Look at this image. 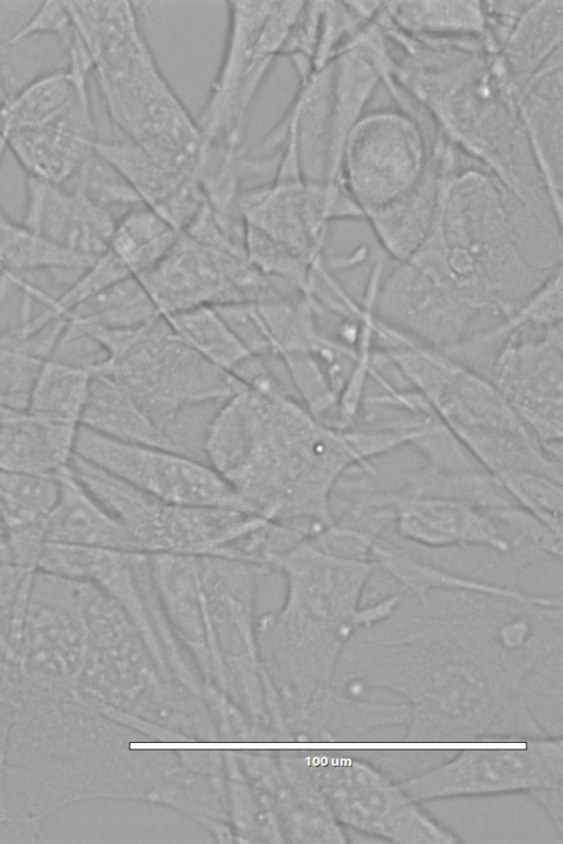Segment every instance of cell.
I'll return each instance as SVG.
<instances>
[{
  "mask_svg": "<svg viewBox=\"0 0 563 844\" xmlns=\"http://www.w3.org/2000/svg\"><path fill=\"white\" fill-rule=\"evenodd\" d=\"M562 667L560 597L402 591L387 619L353 635L332 685L402 698L406 742L522 743L553 734L533 703L562 702Z\"/></svg>",
  "mask_w": 563,
  "mask_h": 844,
  "instance_id": "obj_1",
  "label": "cell"
},
{
  "mask_svg": "<svg viewBox=\"0 0 563 844\" xmlns=\"http://www.w3.org/2000/svg\"><path fill=\"white\" fill-rule=\"evenodd\" d=\"M3 773L4 822L20 843L46 821L92 800L146 801L178 764V749L144 748V734L107 717L78 690L10 686Z\"/></svg>",
  "mask_w": 563,
  "mask_h": 844,
  "instance_id": "obj_2",
  "label": "cell"
},
{
  "mask_svg": "<svg viewBox=\"0 0 563 844\" xmlns=\"http://www.w3.org/2000/svg\"><path fill=\"white\" fill-rule=\"evenodd\" d=\"M203 451L251 512L307 537L334 522L333 492L347 471H378L353 429L320 422L285 389L245 388L224 400Z\"/></svg>",
  "mask_w": 563,
  "mask_h": 844,
  "instance_id": "obj_3",
  "label": "cell"
},
{
  "mask_svg": "<svg viewBox=\"0 0 563 844\" xmlns=\"http://www.w3.org/2000/svg\"><path fill=\"white\" fill-rule=\"evenodd\" d=\"M168 628L207 688L222 692L260 666L256 593L265 567L216 556L150 555Z\"/></svg>",
  "mask_w": 563,
  "mask_h": 844,
  "instance_id": "obj_4",
  "label": "cell"
},
{
  "mask_svg": "<svg viewBox=\"0 0 563 844\" xmlns=\"http://www.w3.org/2000/svg\"><path fill=\"white\" fill-rule=\"evenodd\" d=\"M512 201L492 174L466 162L446 178L438 212L448 278L495 319L558 268L529 260Z\"/></svg>",
  "mask_w": 563,
  "mask_h": 844,
  "instance_id": "obj_5",
  "label": "cell"
},
{
  "mask_svg": "<svg viewBox=\"0 0 563 844\" xmlns=\"http://www.w3.org/2000/svg\"><path fill=\"white\" fill-rule=\"evenodd\" d=\"M86 658L77 690L98 707L173 731L186 742H219L203 698L164 675L122 607L84 581Z\"/></svg>",
  "mask_w": 563,
  "mask_h": 844,
  "instance_id": "obj_6",
  "label": "cell"
},
{
  "mask_svg": "<svg viewBox=\"0 0 563 844\" xmlns=\"http://www.w3.org/2000/svg\"><path fill=\"white\" fill-rule=\"evenodd\" d=\"M70 469L146 555L216 556L269 569L284 530L255 513L159 500L74 455Z\"/></svg>",
  "mask_w": 563,
  "mask_h": 844,
  "instance_id": "obj_7",
  "label": "cell"
},
{
  "mask_svg": "<svg viewBox=\"0 0 563 844\" xmlns=\"http://www.w3.org/2000/svg\"><path fill=\"white\" fill-rule=\"evenodd\" d=\"M69 326L96 342L103 353L90 369L113 377L175 440L177 418L186 408L223 402L245 389L234 376L189 347L164 316L130 329Z\"/></svg>",
  "mask_w": 563,
  "mask_h": 844,
  "instance_id": "obj_8",
  "label": "cell"
},
{
  "mask_svg": "<svg viewBox=\"0 0 563 844\" xmlns=\"http://www.w3.org/2000/svg\"><path fill=\"white\" fill-rule=\"evenodd\" d=\"M519 748L461 749L450 759L399 780L421 803L526 795L563 834V736L528 738Z\"/></svg>",
  "mask_w": 563,
  "mask_h": 844,
  "instance_id": "obj_9",
  "label": "cell"
},
{
  "mask_svg": "<svg viewBox=\"0 0 563 844\" xmlns=\"http://www.w3.org/2000/svg\"><path fill=\"white\" fill-rule=\"evenodd\" d=\"M298 753L345 830L391 843L463 842L378 765L342 751L298 749Z\"/></svg>",
  "mask_w": 563,
  "mask_h": 844,
  "instance_id": "obj_10",
  "label": "cell"
},
{
  "mask_svg": "<svg viewBox=\"0 0 563 844\" xmlns=\"http://www.w3.org/2000/svg\"><path fill=\"white\" fill-rule=\"evenodd\" d=\"M301 1H229L220 65L196 118L206 141L244 145L252 104L300 10Z\"/></svg>",
  "mask_w": 563,
  "mask_h": 844,
  "instance_id": "obj_11",
  "label": "cell"
},
{
  "mask_svg": "<svg viewBox=\"0 0 563 844\" xmlns=\"http://www.w3.org/2000/svg\"><path fill=\"white\" fill-rule=\"evenodd\" d=\"M82 591L84 581L36 570L19 647L0 670L35 690L77 689L87 647Z\"/></svg>",
  "mask_w": 563,
  "mask_h": 844,
  "instance_id": "obj_12",
  "label": "cell"
},
{
  "mask_svg": "<svg viewBox=\"0 0 563 844\" xmlns=\"http://www.w3.org/2000/svg\"><path fill=\"white\" fill-rule=\"evenodd\" d=\"M430 151L419 115L400 108L364 113L346 138L336 182L366 218L420 178Z\"/></svg>",
  "mask_w": 563,
  "mask_h": 844,
  "instance_id": "obj_13",
  "label": "cell"
},
{
  "mask_svg": "<svg viewBox=\"0 0 563 844\" xmlns=\"http://www.w3.org/2000/svg\"><path fill=\"white\" fill-rule=\"evenodd\" d=\"M136 278L162 316L198 307L258 302L282 293L245 253L210 246L184 233L154 267Z\"/></svg>",
  "mask_w": 563,
  "mask_h": 844,
  "instance_id": "obj_14",
  "label": "cell"
},
{
  "mask_svg": "<svg viewBox=\"0 0 563 844\" xmlns=\"http://www.w3.org/2000/svg\"><path fill=\"white\" fill-rule=\"evenodd\" d=\"M74 455L163 501L251 512L208 463L189 453L122 442L80 425Z\"/></svg>",
  "mask_w": 563,
  "mask_h": 844,
  "instance_id": "obj_15",
  "label": "cell"
},
{
  "mask_svg": "<svg viewBox=\"0 0 563 844\" xmlns=\"http://www.w3.org/2000/svg\"><path fill=\"white\" fill-rule=\"evenodd\" d=\"M563 331L522 330L495 352L489 380L531 434L562 458Z\"/></svg>",
  "mask_w": 563,
  "mask_h": 844,
  "instance_id": "obj_16",
  "label": "cell"
},
{
  "mask_svg": "<svg viewBox=\"0 0 563 844\" xmlns=\"http://www.w3.org/2000/svg\"><path fill=\"white\" fill-rule=\"evenodd\" d=\"M374 312L380 322L427 346L451 353L488 318L463 290L411 260L382 277Z\"/></svg>",
  "mask_w": 563,
  "mask_h": 844,
  "instance_id": "obj_17",
  "label": "cell"
},
{
  "mask_svg": "<svg viewBox=\"0 0 563 844\" xmlns=\"http://www.w3.org/2000/svg\"><path fill=\"white\" fill-rule=\"evenodd\" d=\"M245 774L271 793L284 843H350L298 749H233Z\"/></svg>",
  "mask_w": 563,
  "mask_h": 844,
  "instance_id": "obj_18",
  "label": "cell"
},
{
  "mask_svg": "<svg viewBox=\"0 0 563 844\" xmlns=\"http://www.w3.org/2000/svg\"><path fill=\"white\" fill-rule=\"evenodd\" d=\"M239 203L245 226L314 263L325 260L324 243L332 222V198L325 184L307 182L300 176H274L245 187Z\"/></svg>",
  "mask_w": 563,
  "mask_h": 844,
  "instance_id": "obj_19",
  "label": "cell"
},
{
  "mask_svg": "<svg viewBox=\"0 0 563 844\" xmlns=\"http://www.w3.org/2000/svg\"><path fill=\"white\" fill-rule=\"evenodd\" d=\"M362 493L388 507L398 538L427 548L484 547L503 558L510 544L496 522L483 509L444 498L406 496L394 489H373L366 482Z\"/></svg>",
  "mask_w": 563,
  "mask_h": 844,
  "instance_id": "obj_20",
  "label": "cell"
},
{
  "mask_svg": "<svg viewBox=\"0 0 563 844\" xmlns=\"http://www.w3.org/2000/svg\"><path fill=\"white\" fill-rule=\"evenodd\" d=\"M98 140L91 95H85L46 121L0 136V146L25 176L64 184L95 153Z\"/></svg>",
  "mask_w": 563,
  "mask_h": 844,
  "instance_id": "obj_21",
  "label": "cell"
},
{
  "mask_svg": "<svg viewBox=\"0 0 563 844\" xmlns=\"http://www.w3.org/2000/svg\"><path fill=\"white\" fill-rule=\"evenodd\" d=\"M465 156L434 134L427 167L420 178L390 202L368 213L384 253L396 263L409 259L427 238L437 218L444 182Z\"/></svg>",
  "mask_w": 563,
  "mask_h": 844,
  "instance_id": "obj_22",
  "label": "cell"
},
{
  "mask_svg": "<svg viewBox=\"0 0 563 844\" xmlns=\"http://www.w3.org/2000/svg\"><path fill=\"white\" fill-rule=\"evenodd\" d=\"M117 219L76 190L25 176L21 223L42 237L98 258L107 252Z\"/></svg>",
  "mask_w": 563,
  "mask_h": 844,
  "instance_id": "obj_23",
  "label": "cell"
},
{
  "mask_svg": "<svg viewBox=\"0 0 563 844\" xmlns=\"http://www.w3.org/2000/svg\"><path fill=\"white\" fill-rule=\"evenodd\" d=\"M95 152L118 171L142 206L179 233L207 204L205 192L194 174L154 157L130 141L98 140Z\"/></svg>",
  "mask_w": 563,
  "mask_h": 844,
  "instance_id": "obj_24",
  "label": "cell"
},
{
  "mask_svg": "<svg viewBox=\"0 0 563 844\" xmlns=\"http://www.w3.org/2000/svg\"><path fill=\"white\" fill-rule=\"evenodd\" d=\"M179 762L147 796L205 829L217 842L233 843L222 749H178Z\"/></svg>",
  "mask_w": 563,
  "mask_h": 844,
  "instance_id": "obj_25",
  "label": "cell"
},
{
  "mask_svg": "<svg viewBox=\"0 0 563 844\" xmlns=\"http://www.w3.org/2000/svg\"><path fill=\"white\" fill-rule=\"evenodd\" d=\"M286 132L295 143L302 179L336 184L332 159V63L298 82L286 112L264 142L275 146Z\"/></svg>",
  "mask_w": 563,
  "mask_h": 844,
  "instance_id": "obj_26",
  "label": "cell"
},
{
  "mask_svg": "<svg viewBox=\"0 0 563 844\" xmlns=\"http://www.w3.org/2000/svg\"><path fill=\"white\" fill-rule=\"evenodd\" d=\"M562 62L551 65L518 97L521 129L549 203L562 221Z\"/></svg>",
  "mask_w": 563,
  "mask_h": 844,
  "instance_id": "obj_27",
  "label": "cell"
},
{
  "mask_svg": "<svg viewBox=\"0 0 563 844\" xmlns=\"http://www.w3.org/2000/svg\"><path fill=\"white\" fill-rule=\"evenodd\" d=\"M563 1H530L493 56L508 93H520L551 65L562 62Z\"/></svg>",
  "mask_w": 563,
  "mask_h": 844,
  "instance_id": "obj_28",
  "label": "cell"
},
{
  "mask_svg": "<svg viewBox=\"0 0 563 844\" xmlns=\"http://www.w3.org/2000/svg\"><path fill=\"white\" fill-rule=\"evenodd\" d=\"M428 401L453 433L529 431L489 378L462 362Z\"/></svg>",
  "mask_w": 563,
  "mask_h": 844,
  "instance_id": "obj_29",
  "label": "cell"
},
{
  "mask_svg": "<svg viewBox=\"0 0 563 844\" xmlns=\"http://www.w3.org/2000/svg\"><path fill=\"white\" fill-rule=\"evenodd\" d=\"M58 482L46 542L137 552L124 528L78 480L70 465L58 474Z\"/></svg>",
  "mask_w": 563,
  "mask_h": 844,
  "instance_id": "obj_30",
  "label": "cell"
},
{
  "mask_svg": "<svg viewBox=\"0 0 563 844\" xmlns=\"http://www.w3.org/2000/svg\"><path fill=\"white\" fill-rule=\"evenodd\" d=\"M80 425L122 442L188 453L151 420L120 382L102 371L91 370Z\"/></svg>",
  "mask_w": 563,
  "mask_h": 844,
  "instance_id": "obj_31",
  "label": "cell"
},
{
  "mask_svg": "<svg viewBox=\"0 0 563 844\" xmlns=\"http://www.w3.org/2000/svg\"><path fill=\"white\" fill-rule=\"evenodd\" d=\"M77 430L18 413L0 424V469L58 476L70 465Z\"/></svg>",
  "mask_w": 563,
  "mask_h": 844,
  "instance_id": "obj_32",
  "label": "cell"
},
{
  "mask_svg": "<svg viewBox=\"0 0 563 844\" xmlns=\"http://www.w3.org/2000/svg\"><path fill=\"white\" fill-rule=\"evenodd\" d=\"M65 326L64 320H54L35 329L29 314L22 313L18 325L0 332V406L25 411L33 380L53 355Z\"/></svg>",
  "mask_w": 563,
  "mask_h": 844,
  "instance_id": "obj_33",
  "label": "cell"
},
{
  "mask_svg": "<svg viewBox=\"0 0 563 844\" xmlns=\"http://www.w3.org/2000/svg\"><path fill=\"white\" fill-rule=\"evenodd\" d=\"M372 562L376 569L396 581L401 590L417 598L439 590L472 591L519 599L532 595L518 589L517 586L465 576L424 562L385 535L379 536L374 544Z\"/></svg>",
  "mask_w": 563,
  "mask_h": 844,
  "instance_id": "obj_34",
  "label": "cell"
},
{
  "mask_svg": "<svg viewBox=\"0 0 563 844\" xmlns=\"http://www.w3.org/2000/svg\"><path fill=\"white\" fill-rule=\"evenodd\" d=\"M383 13L393 26L419 38L483 41L485 13L482 1L383 2Z\"/></svg>",
  "mask_w": 563,
  "mask_h": 844,
  "instance_id": "obj_35",
  "label": "cell"
},
{
  "mask_svg": "<svg viewBox=\"0 0 563 844\" xmlns=\"http://www.w3.org/2000/svg\"><path fill=\"white\" fill-rule=\"evenodd\" d=\"M90 378L89 367L48 357L31 386L26 414L47 425L78 429Z\"/></svg>",
  "mask_w": 563,
  "mask_h": 844,
  "instance_id": "obj_36",
  "label": "cell"
},
{
  "mask_svg": "<svg viewBox=\"0 0 563 844\" xmlns=\"http://www.w3.org/2000/svg\"><path fill=\"white\" fill-rule=\"evenodd\" d=\"M562 325V266L537 289L522 299L495 326L474 333L450 353L463 362L488 353L512 333L522 330H547Z\"/></svg>",
  "mask_w": 563,
  "mask_h": 844,
  "instance_id": "obj_37",
  "label": "cell"
},
{
  "mask_svg": "<svg viewBox=\"0 0 563 844\" xmlns=\"http://www.w3.org/2000/svg\"><path fill=\"white\" fill-rule=\"evenodd\" d=\"M229 823L235 843H284L271 793L222 749Z\"/></svg>",
  "mask_w": 563,
  "mask_h": 844,
  "instance_id": "obj_38",
  "label": "cell"
},
{
  "mask_svg": "<svg viewBox=\"0 0 563 844\" xmlns=\"http://www.w3.org/2000/svg\"><path fill=\"white\" fill-rule=\"evenodd\" d=\"M394 489L406 496L434 497L473 504L479 509L517 504L500 480L484 468L448 470L429 465L399 475Z\"/></svg>",
  "mask_w": 563,
  "mask_h": 844,
  "instance_id": "obj_39",
  "label": "cell"
},
{
  "mask_svg": "<svg viewBox=\"0 0 563 844\" xmlns=\"http://www.w3.org/2000/svg\"><path fill=\"white\" fill-rule=\"evenodd\" d=\"M178 236L179 232L165 220L140 204L117 219L107 251L137 277L154 267Z\"/></svg>",
  "mask_w": 563,
  "mask_h": 844,
  "instance_id": "obj_40",
  "label": "cell"
},
{
  "mask_svg": "<svg viewBox=\"0 0 563 844\" xmlns=\"http://www.w3.org/2000/svg\"><path fill=\"white\" fill-rule=\"evenodd\" d=\"M164 318L189 347L232 376L254 356L214 307H198Z\"/></svg>",
  "mask_w": 563,
  "mask_h": 844,
  "instance_id": "obj_41",
  "label": "cell"
},
{
  "mask_svg": "<svg viewBox=\"0 0 563 844\" xmlns=\"http://www.w3.org/2000/svg\"><path fill=\"white\" fill-rule=\"evenodd\" d=\"M162 316L136 277L125 278L92 296L66 316L74 326L130 329Z\"/></svg>",
  "mask_w": 563,
  "mask_h": 844,
  "instance_id": "obj_42",
  "label": "cell"
},
{
  "mask_svg": "<svg viewBox=\"0 0 563 844\" xmlns=\"http://www.w3.org/2000/svg\"><path fill=\"white\" fill-rule=\"evenodd\" d=\"M58 492V476L0 469L2 532L46 530Z\"/></svg>",
  "mask_w": 563,
  "mask_h": 844,
  "instance_id": "obj_43",
  "label": "cell"
},
{
  "mask_svg": "<svg viewBox=\"0 0 563 844\" xmlns=\"http://www.w3.org/2000/svg\"><path fill=\"white\" fill-rule=\"evenodd\" d=\"M54 254L52 242L11 219L0 204V297L15 278L46 269Z\"/></svg>",
  "mask_w": 563,
  "mask_h": 844,
  "instance_id": "obj_44",
  "label": "cell"
},
{
  "mask_svg": "<svg viewBox=\"0 0 563 844\" xmlns=\"http://www.w3.org/2000/svg\"><path fill=\"white\" fill-rule=\"evenodd\" d=\"M496 477L519 507L562 534V481L533 471H509Z\"/></svg>",
  "mask_w": 563,
  "mask_h": 844,
  "instance_id": "obj_45",
  "label": "cell"
},
{
  "mask_svg": "<svg viewBox=\"0 0 563 844\" xmlns=\"http://www.w3.org/2000/svg\"><path fill=\"white\" fill-rule=\"evenodd\" d=\"M62 185L111 211L141 204L131 187L96 152Z\"/></svg>",
  "mask_w": 563,
  "mask_h": 844,
  "instance_id": "obj_46",
  "label": "cell"
},
{
  "mask_svg": "<svg viewBox=\"0 0 563 844\" xmlns=\"http://www.w3.org/2000/svg\"><path fill=\"white\" fill-rule=\"evenodd\" d=\"M74 33V25L64 1L40 2L20 31L10 40L34 35L55 36L66 44Z\"/></svg>",
  "mask_w": 563,
  "mask_h": 844,
  "instance_id": "obj_47",
  "label": "cell"
},
{
  "mask_svg": "<svg viewBox=\"0 0 563 844\" xmlns=\"http://www.w3.org/2000/svg\"><path fill=\"white\" fill-rule=\"evenodd\" d=\"M34 571L0 563V665L3 660L16 603L22 588Z\"/></svg>",
  "mask_w": 563,
  "mask_h": 844,
  "instance_id": "obj_48",
  "label": "cell"
},
{
  "mask_svg": "<svg viewBox=\"0 0 563 844\" xmlns=\"http://www.w3.org/2000/svg\"><path fill=\"white\" fill-rule=\"evenodd\" d=\"M38 4L37 1H0V49L20 31Z\"/></svg>",
  "mask_w": 563,
  "mask_h": 844,
  "instance_id": "obj_49",
  "label": "cell"
},
{
  "mask_svg": "<svg viewBox=\"0 0 563 844\" xmlns=\"http://www.w3.org/2000/svg\"><path fill=\"white\" fill-rule=\"evenodd\" d=\"M9 98H10V93H9V91H8V89H7L5 85H4V81H3L1 73H0V113H1L4 104L9 100Z\"/></svg>",
  "mask_w": 563,
  "mask_h": 844,
  "instance_id": "obj_50",
  "label": "cell"
}]
</instances>
